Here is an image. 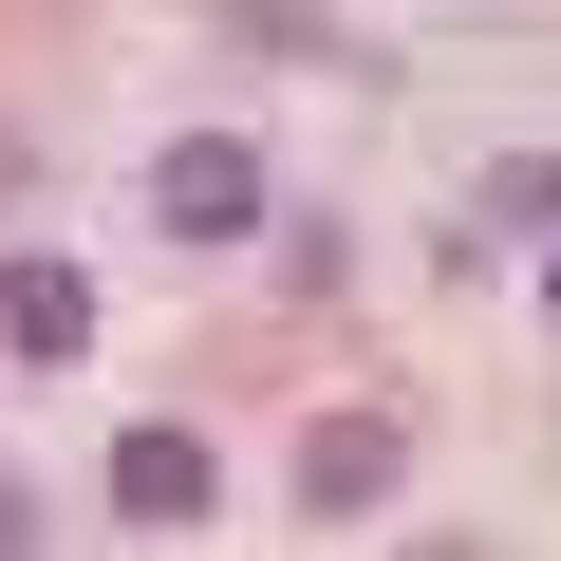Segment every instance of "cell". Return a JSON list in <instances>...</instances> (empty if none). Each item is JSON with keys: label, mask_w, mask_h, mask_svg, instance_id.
I'll return each instance as SVG.
<instances>
[{"label": "cell", "mask_w": 561, "mask_h": 561, "mask_svg": "<svg viewBox=\"0 0 561 561\" xmlns=\"http://www.w3.org/2000/svg\"><path fill=\"white\" fill-rule=\"evenodd\" d=\"M206 505H225L206 431H169V412H150V431H113V524H131V542H187Z\"/></svg>", "instance_id": "cell-3"}, {"label": "cell", "mask_w": 561, "mask_h": 561, "mask_svg": "<svg viewBox=\"0 0 561 561\" xmlns=\"http://www.w3.org/2000/svg\"><path fill=\"white\" fill-rule=\"evenodd\" d=\"M505 20H561V0H505Z\"/></svg>", "instance_id": "cell-9"}, {"label": "cell", "mask_w": 561, "mask_h": 561, "mask_svg": "<svg viewBox=\"0 0 561 561\" xmlns=\"http://www.w3.org/2000/svg\"><path fill=\"white\" fill-rule=\"evenodd\" d=\"M280 486H300V524H375V505L412 486V412H319Z\"/></svg>", "instance_id": "cell-2"}, {"label": "cell", "mask_w": 561, "mask_h": 561, "mask_svg": "<svg viewBox=\"0 0 561 561\" xmlns=\"http://www.w3.org/2000/svg\"><path fill=\"white\" fill-rule=\"evenodd\" d=\"M187 20L243 38V57H337V38H319V0H187Z\"/></svg>", "instance_id": "cell-6"}, {"label": "cell", "mask_w": 561, "mask_h": 561, "mask_svg": "<svg viewBox=\"0 0 561 561\" xmlns=\"http://www.w3.org/2000/svg\"><path fill=\"white\" fill-rule=\"evenodd\" d=\"M542 225H561V150H486L449 206V243H542Z\"/></svg>", "instance_id": "cell-5"}, {"label": "cell", "mask_w": 561, "mask_h": 561, "mask_svg": "<svg viewBox=\"0 0 561 561\" xmlns=\"http://www.w3.org/2000/svg\"><path fill=\"white\" fill-rule=\"evenodd\" d=\"M0 356H20V375H76V356H94V280H76L57 243L0 262Z\"/></svg>", "instance_id": "cell-4"}, {"label": "cell", "mask_w": 561, "mask_h": 561, "mask_svg": "<svg viewBox=\"0 0 561 561\" xmlns=\"http://www.w3.org/2000/svg\"><path fill=\"white\" fill-rule=\"evenodd\" d=\"M542 319H561V225H542Z\"/></svg>", "instance_id": "cell-8"}, {"label": "cell", "mask_w": 561, "mask_h": 561, "mask_svg": "<svg viewBox=\"0 0 561 561\" xmlns=\"http://www.w3.org/2000/svg\"><path fill=\"white\" fill-rule=\"evenodd\" d=\"M262 206H280V169H262L243 131H169V150H150V243L206 262V243H243Z\"/></svg>", "instance_id": "cell-1"}, {"label": "cell", "mask_w": 561, "mask_h": 561, "mask_svg": "<svg viewBox=\"0 0 561 561\" xmlns=\"http://www.w3.org/2000/svg\"><path fill=\"white\" fill-rule=\"evenodd\" d=\"M0 542H38V486H20V468H0Z\"/></svg>", "instance_id": "cell-7"}]
</instances>
